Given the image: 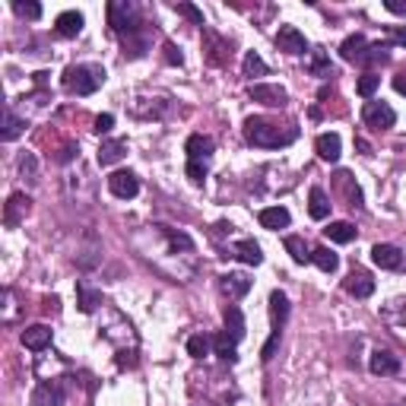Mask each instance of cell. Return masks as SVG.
Wrapping results in <instances>:
<instances>
[{"instance_id": "2", "label": "cell", "mask_w": 406, "mask_h": 406, "mask_svg": "<svg viewBox=\"0 0 406 406\" xmlns=\"http://www.w3.org/2000/svg\"><path fill=\"white\" fill-rule=\"evenodd\" d=\"M102 82H105V67H99V63H73L61 76V86L70 95H92Z\"/></svg>"}, {"instance_id": "53", "label": "cell", "mask_w": 406, "mask_h": 406, "mask_svg": "<svg viewBox=\"0 0 406 406\" xmlns=\"http://www.w3.org/2000/svg\"><path fill=\"white\" fill-rule=\"evenodd\" d=\"M355 146H359V149H362V156H371V146H368L365 140H355Z\"/></svg>"}, {"instance_id": "43", "label": "cell", "mask_w": 406, "mask_h": 406, "mask_svg": "<svg viewBox=\"0 0 406 406\" xmlns=\"http://www.w3.org/2000/svg\"><path fill=\"white\" fill-rule=\"evenodd\" d=\"M13 10H16L23 19H38V16H42V6H38V4H23V0H16Z\"/></svg>"}, {"instance_id": "6", "label": "cell", "mask_w": 406, "mask_h": 406, "mask_svg": "<svg viewBox=\"0 0 406 406\" xmlns=\"http://www.w3.org/2000/svg\"><path fill=\"white\" fill-rule=\"evenodd\" d=\"M247 95L266 108H283L285 102H289V92H285L283 86H276V82H251V86H247Z\"/></svg>"}, {"instance_id": "18", "label": "cell", "mask_w": 406, "mask_h": 406, "mask_svg": "<svg viewBox=\"0 0 406 406\" xmlns=\"http://www.w3.org/2000/svg\"><path fill=\"white\" fill-rule=\"evenodd\" d=\"M228 254H232V257H238L241 264H247V266L264 264V251H260V245H257L254 238H241V241H235V245L228 247Z\"/></svg>"}, {"instance_id": "45", "label": "cell", "mask_w": 406, "mask_h": 406, "mask_svg": "<svg viewBox=\"0 0 406 406\" xmlns=\"http://www.w3.org/2000/svg\"><path fill=\"white\" fill-rule=\"evenodd\" d=\"M187 178L194 184H203V178H207V162H187Z\"/></svg>"}, {"instance_id": "47", "label": "cell", "mask_w": 406, "mask_h": 406, "mask_svg": "<svg viewBox=\"0 0 406 406\" xmlns=\"http://www.w3.org/2000/svg\"><path fill=\"white\" fill-rule=\"evenodd\" d=\"M111 127H114V118H111V114H99V118H95V127H92V130L102 137V133H111Z\"/></svg>"}, {"instance_id": "4", "label": "cell", "mask_w": 406, "mask_h": 406, "mask_svg": "<svg viewBox=\"0 0 406 406\" xmlns=\"http://www.w3.org/2000/svg\"><path fill=\"white\" fill-rule=\"evenodd\" d=\"M108 25L124 38L143 32V25H140V6L130 4V0H111L108 4Z\"/></svg>"}, {"instance_id": "48", "label": "cell", "mask_w": 406, "mask_h": 406, "mask_svg": "<svg viewBox=\"0 0 406 406\" xmlns=\"http://www.w3.org/2000/svg\"><path fill=\"white\" fill-rule=\"evenodd\" d=\"M387 35H390L393 44H406V29H403V25H387Z\"/></svg>"}, {"instance_id": "1", "label": "cell", "mask_w": 406, "mask_h": 406, "mask_svg": "<svg viewBox=\"0 0 406 406\" xmlns=\"http://www.w3.org/2000/svg\"><path fill=\"white\" fill-rule=\"evenodd\" d=\"M245 140L251 146H260V149H279V146H289L298 140L295 127H279L266 118H247L245 121Z\"/></svg>"}, {"instance_id": "20", "label": "cell", "mask_w": 406, "mask_h": 406, "mask_svg": "<svg viewBox=\"0 0 406 406\" xmlns=\"http://www.w3.org/2000/svg\"><path fill=\"white\" fill-rule=\"evenodd\" d=\"M82 23H86V19H82L80 10H63L61 16L54 19V32L63 38H76L82 32Z\"/></svg>"}, {"instance_id": "44", "label": "cell", "mask_w": 406, "mask_h": 406, "mask_svg": "<svg viewBox=\"0 0 406 406\" xmlns=\"http://www.w3.org/2000/svg\"><path fill=\"white\" fill-rule=\"evenodd\" d=\"M279 333H283V330H273L270 340L264 343V349H260V362H270L273 359V352H276V346H279Z\"/></svg>"}, {"instance_id": "35", "label": "cell", "mask_w": 406, "mask_h": 406, "mask_svg": "<svg viewBox=\"0 0 406 406\" xmlns=\"http://www.w3.org/2000/svg\"><path fill=\"white\" fill-rule=\"evenodd\" d=\"M308 70L314 76H324V80H330L333 76V63H330V57H327V51H311V61H308Z\"/></svg>"}, {"instance_id": "42", "label": "cell", "mask_w": 406, "mask_h": 406, "mask_svg": "<svg viewBox=\"0 0 406 406\" xmlns=\"http://www.w3.org/2000/svg\"><path fill=\"white\" fill-rule=\"evenodd\" d=\"M175 10L181 13V16H187V19H190V23H194V25H200V29H207V23H203V13L197 10L194 4H175Z\"/></svg>"}, {"instance_id": "10", "label": "cell", "mask_w": 406, "mask_h": 406, "mask_svg": "<svg viewBox=\"0 0 406 406\" xmlns=\"http://www.w3.org/2000/svg\"><path fill=\"white\" fill-rule=\"evenodd\" d=\"M108 190L121 200H133L140 194V181L133 171H114V175H108Z\"/></svg>"}, {"instance_id": "14", "label": "cell", "mask_w": 406, "mask_h": 406, "mask_svg": "<svg viewBox=\"0 0 406 406\" xmlns=\"http://www.w3.org/2000/svg\"><path fill=\"white\" fill-rule=\"evenodd\" d=\"M219 289L228 295V302H238L251 292V276L247 273H226V276H219Z\"/></svg>"}, {"instance_id": "9", "label": "cell", "mask_w": 406, "mask_h": 406, "mask_svg": "<svg viewBox=\"0 0 406 406\" xmlns=\"http://www.w3.org/2000/svg\"><path fill=\"white\" fill-rule=\"evenodd\" d=\"M276 48L283 51V54H308V38H304L295 25H279Z\"/></svg>"}, {"instance_id": "28", "label": "cell", "mask_w": 406, "mask_h": 406, "mask_svg": "<svg viewBox=\"0 0 406 406\" xmlns=\"http://www.w3.org/2000/svg\"><path fill=\"white\" fill-rule=\"evenodd\" d=\"M270 317H273V330H283L285 317H289V298L279 289L270 292Z\"/></svg>"}, {"instance_id": "31", "label": "cell", "mask_w": 406, "mask_h": 406, "mask_svg": "<svg viewBox=\"0 0 406 406\" xmlns=\"http://www.w3.org/2000/svg\"><path fill=\"white\" fill-rule=\"evenodd\" d=\"M324 235H327L330 241H336V245H349V241H355V226L352 222H330L327 228H324Z\"/></svg>"}, {"instance_id": "38", "label": "cell", "mask_w": 406, "mask_h": 406, "mask_svg": "<svg viewBox=\"0 0 406 406\" xmlns=\"http://www.w3.org/2000/svg\"><path fill=\"white\" fill-rule=\"evenodd\" d=\"M146 48H149V38H146L143 32H137V35H127V38H124V57H143Z\"/></svg>"}, {"instance_id": "46", "label": "cell", "mask_w": 406, "mask_h": 406, "mask_svg": "<svg viewBox=\"0 0 406 406\" xmlns=\"http://www.w3.org/2000/svg\"><path fill=\"white\" fill-rule=\"evenodd\" d=\"M165 61L171 63V67H181L184 57H181V48H175L171 42H165Z\"/></svg>"}, {"instance_id": "33", "label": "cell", "mask_w": 406, "mask_h": 406, "mask_svg": "<svg viewBox=\"0 0 406 406\" xmlns=\"http://www.w3.org/2000/svg\"><path fill=\"white\" fill-rule=\"evenodd\" d=\"M23 130H25V121L16 118V114H13V108H6V111H4V130H0V140H4V143H13V140H16Z\"/></svg>"}, {"instance_id": "30", "label": "cell", "mask_w": 406, "mask_h": 406, "mask_svg": "<svg viewBox=\"0 0 406 406\" xmlns=\"http://www.w3.org/2000/svg\"><path fill=\"white\" fill-rule=\"evenodd\" d=\"M213 349H216V355H219L222 362H228V365H235V362H238V349H235V340L226 333V330L213 336Z\"/></svg>"}, {"instance_id": "36", "label": "cell", "mask_w": 406, "mask_h": 406, "mask_svg": "<svg viewBox=\"0 0 406 406\" xmlns=\"http://www.w3.org/2000/svg\"><path fill=\"white\" fill-rule=\"evenodd\" d=\"M241 73H245L247 80H254V76H266V73H270V67L264 63V57H260L257 51H247L245 63H241Z\"/></svg>"}, {"instance_id": "26", "label": "cell", "mask_w": 406, "mask_h": 406, "mask_svg": "<svg viewBox=\"0 0 406 406\" xmlns=\"http://www.w3.org/2000/svg\"><path fill=\"white\" fill-rule=\"evenodd\" d=\"M365 48H368V38L355 32V35H349L346 42L340 44V57H343V61H349V63H359L362 54H365Z\"/></svg>"}, {"instance_id": "51", "label": "cell", "mask_w": 406, "mask_h": 406, "mask_svg": "<svg viewBox=\"0 0 406 406\" xmlns=\"http://www.w3.org/2000/svg\"><path fill=\"white\" fill-rule=\"evenodd\" d=\"M384 6L390 13H400V16H406V4H400V0H384Z\"/></svg>"}, {"instance_id": "12", "label": "cell", "mask_w": 406, "mask_h": 406, "mask_svg": "<svg viewBox=\"0 0 406 406\" xmlns=\"http://www.w3.org/2000/svg\"><path fill=\"white\" fill-rule=\"evenodd\" d=\"M371 260L381 266V270H403L406 254L400 251L397 245H374L371 247Z\"/></svg>"}, {"instance_id": "50", "label": "cell", "mask_w": 406, "mask_h": 406, "mask_svg": "<svg viewBox=\"0 0 406 406\" xmlns=\"http://www.w3.org/2000/svg\"><path fill=\"white\" fill-rule=\"evenodd\" d=\"M4 304H6L4 324H10V321H13V289H4Z\"/></svg>"}, {"instance_id": "13", "label": "cell", "mask_w": 406, "mask_h": 406, "mask_svg": "<svg viewBox=\"0 0 406 406\" xmlns=\"http://www.w3.org/2000/svg\"><path fill=\"white\" fill-rule=\"evenodd\" d=\"M216 143L213 137H207V133H190L187 143H184V152H187V162H207L209 156H213Z\"/></svg>"}, {"instance_id": "16", "label": "cell", "mask_w": 406, "mask_h": 406, "mask_svg": "<svg viewBox=\"0 0 406 406\" xmlns=\"http://www.w3.org/2000/svg\"><path fill=\"white\" fill-rule=\"evenodd\" d=\"M368 368H371V374H381V378L400 374V355H393L390 349H378V352H371V359H368Z\"/></svg>"}, {"instance_id": "24", "label": "cell", "mask_w": 406, "mask_h": 406, "mask_svg": "<svg viewBox=\"0 0 406 406\" xmlns=\"http://www.w3.org/2000/svg\"><path fill=\"white\" fill-rule=\"evenodd\" d=\"M330 197H327V190L324 187H311V194H308V213H311V219H317V222H324L330 216Z\"/></svg>"}, {"instance_id": "37", "label": "cell", "mask_w": 406, "mask_h": 406, "mask_svg": "<svg viewBox=\"0 0 406 406\" xmlns=\"http://www.w3.org/2000/svg\"><path fill=\"white\" fill-rule=\"evenodd\" d=\"M311 264H317L324 273H333L336 266H340V257H336V254L330 251V247L321 245V247H314V251H311Z\"/></svg>"}, {"instance_id": "32", "label": "cell", "mask_w": 406, "mask_h": 406, "mask_svg": "<svg viewBox=\"0 0 406 406\" xmlns=\"http://www.w3.org/2000/svg\"><path fill=\"white\" fill-rule=\"evenodd\" d=\"M384 321L390 324V327H406V298H393V302L384 304Z\"/></svg>"}, {"instance_id": "49", "label": "cell", "mask_w": 406, "mask_h": 406, "mask_svg": "<svg viewBox=\"0 0 406 406\" xmlns=\"http://www.w3.org/2000/svg\"><path fill=\"white\" fill-rule=\"evenodd\" d=\"M73 152H80V146H76V143L61 146V152H57V162H70V159H73Z\"/></svg>"}, {"instance_id": "5", "label": "cell", "mask_w": 406, "mask_h": 406, "mask_svg": "<svg viewBox=\"0 0 406 406\" xmlns=\"http://www.w3.org/2000/svg\"><path fill=\"white\" fill-rule=\"evenodd\" d=\"M362 121H365L371 130H390V127L397 124V111H393L387 102H365Z\"/></svg>"}, {"instance_id": "29", "label": "cell", "mask_w": 406, "mask_h": 406, "mask_svg": "<svg viewBox=\"0 0 406 406\" xmlns=\"http://www.w3.org/2000/svg\"><path fill=\"white\" fill-rule=\"evenodd\" d=\"M283 247L289 251V257L295 260V264H308V260H311V247L304 245L302 235H285V238H283Z\"/></svg>"}, {"instance_id": "7", "label": "cell", "mask_w": 406, "mask_h": 406, "mask_svg": "<svg viewBox=\"0 0 406 406\" xmlns=\"http://www.w3.org/2000/svg\"><path fill=\"white\" fill-rule=\"evenodd\" d=\"M203 51H207V61L213 63V67H222V63H228V57H232V44L213 29H203Z\"/></svg>"}, {"instance_id": "34", "label": "cell", "mask_w": 406, "mask_h": 406, "mask_svg": "<svg viewBox=\"0 0 406 406\" xmlns=\"http://www.w3.org/2000/svg\"><path fill=\"white\" fill-rule=\"evenodd\" d=\"M390 61V44H368L365 54H362V67H378V63Z\"/></svg>"}, {"instance_id": "19", "label": "cell", "mask_w": 406, "mask_h": 406, "mask_svg": "<svg viewBox=\"0 0 406 406\" xmlns=\"http://www.w3.org/2000/svg\"><path fill=\"white\" fill-rule=\"evenodd\" d=\"M343 289H346L352 298H368L374 292V279L368 276L365 270H352L346 279H343Z\"/></svg>"}, {"instance_id": "52", "label": "cell", "mask_w": 406, "mask_h": 406, "mask_svg": "<svg viewBox=\"0 0 406 406\" xmlns=\"http://www.w3.org/2000/svg\"><path fill=\"white\" fill-rule=\"evenodd\" d=\"M393 89H397L400 95H406V73H397V76H393Z\"/></svg>"}, {"instance_id": "8", "label": "cell", "mask_w": 406, "mask_h": 406, "mask_svg": "<svg viewBox=\"0 0 406 406\" xmlns=\"http://www.w3.org/2000/svg\"><path fill=\"white\" fill-rule=\"evenodd\" d=\"M32 209V200L23 194V190H16V194H10V200L4 203V226L6 228H16L19 222H25V216H29Z\"/></svg>"}, {"instance_id": "22", "label": "cell", "mask_w": 406, "mask_h": 406, "mask_svg": "<svg viewBox=\"0 0 406 406\" xmlns=\"http://www.w3.org/2000/svg\"><path fill=\"white\" fill-rule=\"evenodd\" d=\"M314 149L324 162H336V159H340V149H343L340 133H321V137L314 140Z\"/></svg>"}, {"instance_id": "21", "label": "cell", "mask_w": 406, "mask_h": 406, "mask_svg": "<svg viewBox=\"0 0 406 406\" xmlns=\"http://www.w3.org/2000/svg\"><path fill=\"white\" fill-rule=\"evenodd\" d=\"M76 304H80L82 314H95V311L102 308V292L80 279V283H76Z\"/></svg>"}, {"instance_id": "40", "label": "cell", "mask_w": 406, "mask_h": 406, "mask_svg": "<svg viewBox=\"0 0 406 406\" xmlns=\"http://www.w3.org/2000/svg\"><path fill=\"white\" fill-rule=\"evenodd\" d=\"M378 86H381V76L374 73V70H368V73L359 76V86H355V89H359L362 99H371V95L378 92Z\"/></svg>"}, {"instance_id": "3", "label": "cell", "mask_w": 406, "mask_h": 406, "mask_svg": "<svg viewBox=\"0 0 406 406\" xmlns=\"http://www.w3.org/2000/svg\"><path fill=\"white\" fill-rule=\"evenodd\" d=\"M102 340H108L118 352H137V330H133V324L127 321L121 311H108V321L99 327Z\"/></svg>"}, {"instance_id": "17", "label": "cell", "mask_w": 406, "mask_h": 406, "mask_svg": "<svg viewBox=\"0 0 406 406\" xmlns=\"http://www.w3.org/2000/svg\"><path fill=\"white\" fill-rule=\"evenodd\" d=\"M19 340H23V346L32 349V352H44V349L51 346V327L48 324H32V327L23 330Z\"/></svg>"}, {"instance_id": "39", "label": "cell", "mask_w": 406, "mask_h": 406, "mask_svg": "<svg viewBox=\"0 0 406 406\" xmlns=\"http://www.w3.org/2000/svg\"><path fill=\"white\" fill-rule=\"evenodd\" d=\"M19 175H23L29 184H38V159H35V152H23V156H19Z\"/></svg>"}, {"instance_id": "15", "label": "cell", "mask_w": 406, "mask_h": 406, "mask_svg": "<svg viewBox=\"0 0 406 406\" xmlns=\"http://www.w3.org/2000/svg\"><path fill=\"white\" fill-rule=\"evenodd\" d=\"M333 184H336V190L343 194L346 207H352V209H362V207H365V203H362L359 184H355V178L349 175V171H336V175H333Z\"/></svg>"}, {"instance_id": "11", "label": "cell", "mask_w": 406, "mask_h": 406, "mask_svg": "<svg viewBox=\"0 0 406 406\" xmlns=\"http://www.w3.org/2000/svg\"><path fill=\"white\" fill-rule=\"evenodd\" d=\"M63 384L61 381H42L32 390V406H63Z\"/></svg>"}, {"instance_id": "41", "label": "cell", "mask_w": 406, "mask_h": 406, "mask_svg": "<svg viewBox=\"0 0 406 406\" xmlns=\"http://www.w3.org/2000/svg\"><path fill=\"white\" fill-rule=\"evenodd\" d=\"M209 346H213V340L203 336V333H197V336H190V340H187V352L194 355V359H203V355L209 352Z\"/></svg>"}, {"instance_id": "25", "label": "cell", "mask_w": 406, "mask_h": 406, "mask_svg": "<svg viewBox=\"0 0 406 406\" xmlns=\"http://www.w3.org/2000/svg\"><path fill=\"white\" fill-rule=\"evenodd\" d=\"M222 321H226V333L232 336L235 343L245 340V314H241L238 304H226V314H222Z\"/></svg>"}, {"instance_id": "27", "label": "cell", "mask_w": 406, "mask_h": 406, "mask_svg": "<svg viewBox=\"0 0 406 406\" xmlns=\"http://www.w3.org/2000/svg\"><path fill=\"white\" fill-rule=\"evenodd\" d=\"M127 156V140H105L99 146V165H114Z\"/></svg>"}, {"instance_id": "23", "label": "cell", "mask_w": 406, "mask_h": 406, "mask_svg": "<svg viewBox=\"0 0 406 406\" xmlns=\"http://www.w3.org/2000/svg\"><path fill=\"white\" fill-rule=\"evenodd\" d=\"M257 219H260V226L264 228H270V232H276V228H285L292 222V216H289V209L285 207H264L257 213Z\"/></svg>"}]
</instances>
